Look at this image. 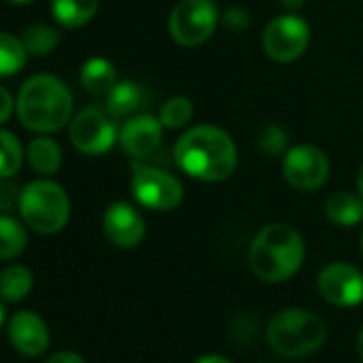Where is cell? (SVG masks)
Instances as JSON below:
<instances>
[{
    "label": "cell",
    "instance_id": "cell-1",
    "mask_svg": "<svg viewBox=\"0 0 363 363\" xmlns=\"http://www.w3.org/2000/svg\"><path fill=\"white\" fill-rule=\"evenodd\" d=\"M177 167L201 182H223L238 167V147L229 133L201 124L186 130L173 150Z\"/></svg>",
    "mask_w": 363,
    "mask_h": 363
},
{
    "label": "cell",
    "instance_id": "cell-2",
    "mask_svg": "<svg viewBox=\"0 0 363 363\" xmlns=\"http://www.w3.org/2000/svg\"><path fill=\"white\" fill-rule=\"evenodd\" d=\"M306 259V244L297 229L284 223L263 227L248 252L250 269L263 282H284L293 278Z\"/></svg>",
    "mask_w": 363,
    "mask_h": 363
},
{
    "label": "cell",
    "instance_id": "cell-3",
    "mask_svg": "<svg viewBox=\"0 0 363 363\" xmlns=\"http://www.w3.org/2000/svg\"><path fill=\"white\" fill-rule=\"evenodd\" d=\"M16 107L26 128L56 133L73 116V94L56 75H35L22 86Z\"/></svg>",
    "mask_w": 363,
    "mask_h": 363
},
{
    "label": "cell",
    "instance_id": "cell-4",
    "mask_svg": "<svg viewBox=\"0 0 363 363\" xmlns=\"http://www.w3.org/2000/svg\"><path fill=\"white\" fill-rule=\"evenodd\" d=\"M325 320L303 308H286L267 323L269 346L286 359H301L318 352L327 342Z\"/></svg>",
    "mask_w": 363,
    "mask_h": 363
},
{
    "label": "cell",
    "instance_id": "cell-5",
    "mask_svg": "<svg viewBox=\"0 0 363 363\" xmlns=\"http://www.w3.org/2000/svg\"><path fill=\"white\" fill-rule=\"evenodd\" d=\"M22 220L37 233L52 235L67 227L71 218V201L67 191L52 179H35L22 189L20 206Z\"/></svg>",
    "mask_w": 363,
    "mask_h": 363
},
{
    "label": "cell",
    "instance_id": "cell-6",
    "mask_svg": "<svg viewBox=\"0 0 363 363\" xmlns=\"http://www.w3.org/2000/svg\"><path fill=\"white\" fill-rule=\"evenodd\" d=\"M220 20V11L214 0H179L169 13V35L184 48H197L206 43Z\"/></svg>",
    "mask_w": 363,
    "mask_h": 363
},
{
    "label": "cell",
    "instance_id": "cell-7",
    "mask_svg": "<svg viewBox=\"0 0 363 363\" xmlns=\"http://www.w3.org/2000/svg\"><path fill=\"white\" fill-rule=\"evenodd\" d=\"M130 191L137 203L156 212L175 210L182 203V199H184V189H182L175 175L145 164L133 167Z\"/></svg>",
    "mask_w": 363,
    "mask_h": 363
},
{
    "label": "cell",
    "instance_id": "cell-8",
    "mask_svg": "<svg viewBox=\"0 0 363 363\" xmlns=\"http://www.w3.org/2000/svg\"><path fill=\"white\" fill-rule=\"evenodd\" d=\"M282 171L293 189L301 193H312V191H318L327 182L331 164H329L327 154L320 147L301 143V145H293L291 150H286Z\"/></svg>",
    "mask_w": 363,
    "mask_h": 363
},
{
    "label": "cell",
    "instance_id": "cell-9",
    "mask_svg": "<svg viewBox=\"0 0 363 363\" xmlns=\"http://www.w3.org/2000/svg\"><path fill=\"white\" fill-rule=\"evenodd\" d=\"M310 45V26L299 16H280L263 33L265 54L276 62L297 60Z\"/></svg>",
    "mask_w": 363,
    "mask_h": 363
},
{
    "label": "cell",
    "instance_id": "cell-10",
    "mask_svg": "<svg viewBox=\"0 0 363 363\" xmlns=\"http://www.w3.org/2000/svg\"><path fill=\"white\" fill-rule=\"evenodd\" d=\"M69 135H71V143L75 145V150L88 156L105 154L107 150H111V145L118 139L116 124L99 107L82 109L73 118Z\"/></svg>",
    "mask_w": 363,
    "mask_h": 363
},
{
    "label": "cell",
    "instance_id": "cell-11",
    "mask_svg": "<svg viewBox=\"0 0 363 363\" xmlns=\"http://www.w3.org/2000/svg\"><path fill=\"white\" fill-rule=\"evenodd\" d=\"M318 293L337 308H354L363 301V272L350 263H329L318 274Z\"/></svg>",
    "mask_w": 363,
    "mask_h": 363
},
{
    "label": "cell",
    "instance_id": "cell-12",
    "mask_svg": "<svg viewBox=\"0 0 363 363\" xmlns=\"http://www.w3.org/2000/svg\"><path fill=\"white\" fill-rule=\"evenodd\" d=\"M103 231L118 248H135L145 235L143 216L126 201L111 203L103 214Z\"/></svg>",
    "mask_w": 363,
    "mask_h": 363
},
{
    "label": "cell",
    "instance_id": "cell-13",
    "mask_svg": "<svg viewBox=\"0 0 363 363\" xmlns=\"http://www.w3.org/2000/svg\"><path fill=\"white\" fill-rule=\"evenodd\" d=\"M118 141L122 150L133 158H147L156 152L162 141V122L150 113L133 116L122 124L118 133Z\"/></svg>",
    "mask_w": 363,
    "mask_h": 363
},
{
    "label": "cell",
    "instance_id": "cell-14",
    "mask_svg": "<svg viewBox=\"0 0 363 363\" xmlns=\"http://www.w3.org/2000/svg\"><path fill=\"white\" fill-rule=\"evenodd\" d=\"M9 340L18 352L26 357H39L50 348V329L37 312L22 310L11 316Z\"/></svg>",
    "mask_w": 363,
    "mask_h": 363
},
{
    "label": "cell",
    "instance_id": "cell-15",
    "mask_svg": "<svg viewBox=\"0 0 363 363\" xmlns=\"http://www.w3.org/2000/svg\"><path fill=\"white\" fill-rule=\"evenodd\" d=\"M325 214L337 227H354L363 220V199L352 193L337 191L325 201Z\"/></svg>",
    "mask_w": 363,
    "mask_h": 363
},
{
    "label": "cell",
    "instance_id": "cell-16",
    "mask_svg": "<svg viewBox=\"0 0 363 363\" xmlns=\"http://www.w3.org/2000/svg\"><path fill=\"white\" fill-rule=\"evenodd\" d=\"M99 11V0H52V13L65 28L86 26Z\"/></svg>",
    "mask_w": 363,
    "mask_h": 363
},
{
    "label": "cell",
    "instance_id": "cell-17",
    "mask_svg": "<svg viewBox=\"0 0 363 363\" xmlns=\"http://www.w3.org/2000/svg\"><path fill=\"white\" fill-rule=\"evenodd\" d=\"M26 158H28V164L37 173H41V175H54V173H58V169L62 164V150L50 137H35L28 143Z\"/></svg>",
    "mask_w": 363,
    "mask_h": 363
},
{
    "label": "cell",
    "instance_id": "cell-18",
    "mask_svg": "<svg viewBox=\"0 0 363 363\" xmlns=\"http://www.w3.org/2000/svg\"><path fill=\"white\" fill-rule=\"evenodd\" d=\"M118 84L116 69L109 60L105 58H90L82 67V86L90 94L107 96L109 90Z\"/></svg>",
    "mask_w": 363,
    "mask_h": 363
},
{
    "label": "cell",
    "instance_id": "cell-19",
    "mask_svg": "<svg viewBox=\"0 0 363 363\" xmlns=\"http://www.w3.org/2000/svg\"><path fill=\"white\" fill-rule=\"evenodd\" d=\"M33 272L24 265H9L0 272V297L5 301H22L33 291Z\"/></svg>",
    "mask_w": 363,
    "mask_h": 363
},
{
    "label": "cell",
    "instance_id": "cell-20",
    "mask_svg": "<svg viewBox=\"0 0 363 363\" xmlns=\"http://www.w3.org/2000/svg\"><path fill=\"white\" fill-rule=\"evenodd\" d=\"M143 105V90L135 82H118L107 94V111L116 118L128 116Z\"/></svg>",
    "mask_w": 363,
    "mask_h": 363
},
{
    "label": "cell",
    "instance_id": "cell-21",
    "mask_svg": "<svg viewBox=\"0 0 363 363\" xmlns=\"http://www.w3.org/2000/svg\"><path fill=\"white\" fill-rule=\"evenodd\" d=\"M26 244H28V235L24 225L7 214H0V261L20 257Z\"/></svg>",
    "mask_w": 363,
    "mask_h": 363
},
{
    "label": "cell",
    "instance_id": "cell-22",
    "mask_svg": "<svg viewBox=\"0 0 363 363\" xmlns=\"http://www.w3.org/2000/svg\"><path fill=\"white\" fill-rule=\"evenodd\" d=\"M26 60L28 52L24 48V41L13 35L0 33V77H11L20 73Z\"/></svg>",
    "mask_w": 363,
    "mask_h": 363
},
{
    "label": "cell",
    "instance_id": "cell-23",
    "mask_svg": "<svg viewBox=\"0 0 363 363\" xmlns=\"http://www.w3.org/2000/svg\"><path fill=\"white\" fill-rule=\"evenodd\" d=\"M22 41L30 56H48L60 45V33L50 24H33L24 30Z\"/></svg>",
    "mask_w": 363,
    "mask_h": 363
},
{
    "label": "cell",
    "instance_id": "cell-24",
    "mask_svg": "<svg viewBox=\"0 0 363 363\" xmlns=\"http://www.w3.org/2000/svg\"><path fill=\"white\" fill-rule=\"evenodd\" d=\"M24 162V147L20 139L9 133L0 130V177H13Z\"/></svg>",
    "mask_w": 363,
    "mask_h": 363
},
{
    "label": "cell",
    "instance_id": "cell-25",
    "mask_svg": "<svg viewBox=\"0 0 363 363\" xmlns=\"http://www.w3.org/2000/svg\"><path fill=\"white\" fill-rule=\"evenodd\" d=\"M193 103L186 96H173L169 101H164V105L160 107V122L167 128H182L186 126L193 120Z\"/></svg>",
    "mask_w": 363,
    "mask_h": 363
},
{
    "label": "cell",
    "instance_id": "cell-26",
    "mask_svg": "<svg viewBox=\"0 0 363 363\" xmlns=\"http://www.w3.org/2000/svg\"><path fill=\"white\" fill-rule=\"evenodd\" d=\"M286 139H289V137H286L284 128L278 126V124H272V126L263 128L261 139H259V147H261L267 156L280 154V152L286 147Z\"/></svg>",
    "mask_w": 363,
    "mask_h": 363
},
{
    "label": "cell",
    "instance_id": "cell-27",
    "mask_svg": "<svg viewBox=\"0 0 363 363\" xmlns=\"http://www.w3.org/2000/svg\"><path fill=\"white\" fill-rule=\"evenodd\" d=\"M20 195L22 191L16 182H11V177H0V214H7L20 206Z\"/></svg>",
    "mask_w": 363,
    "mask_h": 363
},
{
    "label": "cell",
    "instance_id": "cell-28",
    "mask_svg": "<svg viewBox=\"0 0 363 363\" xmlns=\"http://www.w3.org/2000/svg\"><path fill=\"white\" fill-rule=\"evenodd\" d=\"M225 24H227L231 30H246V28H248V24H250V18H248V13H246V11H242V9L233 7V9H229V11H227V16H225Z\"/></svg>",
    "mask_w": 363,
    "mask_h": 363
},
{
    "label": "cell",
    "instance_id": "cell-29",
    "mask_svg": "<svg viewBox=\"0 0 363 363\" xmlns=\"http://www.w3.org/2000/svg\"><path fill=\"white\" fill-rule=\"evenodd\" d=\"M13 107H16V103H13V96H11V92H9L7 88L0 86V124H5V122L11 118V113H13Z\"/></svg>",
    "mask_w": 363,
    "mask_h": 363
},
{
    "label": "cell",
    "instance_id": "cell-30",
    "mask_svg": "<svg viewBox=\"0 0 363 363\" xmlns=\"http://www.w3.org/2000/svg\"><path fill=\"white\" fill-rule=\"evenodd\" d=\"M48 363H86L84 357L75 350H60L48 359Z\"/></svg>",
    "mask_w": 363,
    "mask_h": 363
},
{
    "label": "cell",
    "instance_id": "cell-31",
    "mask_svg": "<svg viewBox=\"0 0 363 363\" xmlns=\"http://www.w3.org/2000/svg\"><path fill=\"white\" fill-rule=\"evenodd\" d=\"M195 363H233V361L227 359V357H223V354H203Z\"/></svg>",
    "mask_w": 363,
    "mask_h": 363
},
{
    "label": "cell",
    "instance_id": "cell-32",
    "mask_svg": "<svg viewBox=\"0 0 363 363\" xmlns=\"http://www.w3.org/2000/svg\"><path fill=\"white\" fill-rule=\"evenodd\" d=\"M354 348H357V354H359V359L363 361V327H361V329H359V333H357Z\"/></svg>",
    "mask_w": 363,
    "mask_h": 363
},
{
    "label": "cell",
    "instance_id": "cell-33",
    "mask_svg": "<svg viewBox=\"0 0 363 363\" xmlns=\"http://www.w3.org/2000/svg\"><path fill=\"white\" fill-rule=\"evenodd\" d=\"M280 3L286 7V9H299L306 5V0H280Z\"/></svg>",
    "mask_w": 363,
    "mask_h": 363
},
{
    "label": "cell",
    "instance_id": "cell-34",
    "mask_svg": "<svg viewBox=\"0 0 363 363\" xmlns=\"http://www.w3.org/2000/svg\"><path fill=\"white\" fill-rule=\"evenodd\" d=\"M357 191H359V197L363 199V164H361L359 175H357Z\"/></svg>",
    "mask_w": 363,
    "mask_h": 363
},
{
    "label": "cell",
    "instance_id": "cell-35",
    "mask_svg": "<svg viewBox=\"0 0 363 363\" xmlns=\"http://www.w3.org/2000/svg\"><path fill=\"white\" fill-rule=\"evenodd\" d=\"M9 3H13V5H28V3H33V0H9Z\"/></svg>",
    "mask_w": 363,
    "mask_h": 363
},
{
    "label": "cell",
    "instance_id": "cell-36",
    "mask_svg": "<svg viewBox=\"0 0 363 363\" xmlns=\"http://www.w3.org/2000/svg\"><path fill=\"white\" fill-rule=\"evenodd\" d=\"M3 320H5V308H3V303H0V325H3Z\"/></svg>",
    "mask_w": 363,
    "mask_h": 363
},
{
    "label": "cell",
    "instance_id": "cell-37",
    "mask_svg": "<svg viewBox=\"0 0 363 363\" xmlns=\"http://www.w3.org/2000/svg\"><path fill=\"white\" fill-rule=\"evenodd\" d=\"M361 252H363V229H361Z\"/></svg>",
    "mask_w": 363,
    "mask_h": 363
}]
</instances>
